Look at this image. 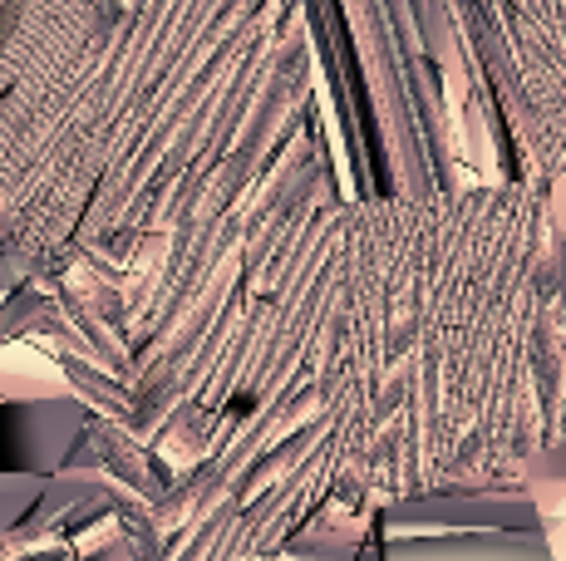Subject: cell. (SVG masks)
<instances>
[{
  "instance_id": "6da1fadb",
  "label": "cell",
  "mask_w": 566,
  "mask_h": 561,
  "mask_svg": "<svg viewBox=\"0 0 566 561\" xmlns=\"http://www.w3.org/2000/svg\"><path fill=\"white\" fill-rule=\"evenodd\" d=\"M124 434L168 473L154 561H266L321 507L522 488V463L566 438V178L261 226Z\"/></svg>"
},
{
  "instance_id": "7a4b0ae2",
  "label": "cell",
  "mask_w": 566,
  "mask_h": 561,
  "mask_svg": "<svg viewBox=\"0 0 566 561\" xmlns=\"http://www.w3.org/2000/svg\"><path fill=\"white\" fill-rule=\"evenodd\" d=\"M335 0H0V296L99 419L188 360L247 242L375 198Z\"/></svg>"
},
{
  "instance_id": "3957f363",
  "label": "cell",
  "mask_w": 566,
  "mask_h": 561,
  "mask_svg": "<svg viewBox=\"0 0 566 561\" xmlns=\"http://www.w3.org/2000/svg\"><path fill=\"white\" fill-rule=\"evenodd\" d=\"M537 522L527 488H439L379 512V532H522Z\"/></svg>"
},
{
  "instance_id": "277c9868",
  "label": "cell",
  "mask_w": 566,
  "mask_h": 561,
  "mask_svg": "<svg viewBox=\"0 0 566 561\" xmlns=\"http://www.w3.org/2000/svg\"><path fill=\"white\" fill-rule=\"evenodd\" d=\"M84 424H90V404L80 394L0 404V473H30V478L60 473L84 438Z\"/></svg>"
},
{
  "instance_id": "5b68a950",
  "label": "cell",
  "mask_w": 566,
  "mask_h": 561,
  "mask_svg": "<svg viewBox=\"0 0 566 561\" xmlns=\"http://www.w3.org/2000/svg\"><path fill=\"white\" fill-rule=\"evenodd\" d=\"M379 561H552L542 527L522 532H379Z\"/></svg>"
},
{
  "instance_id": "8992f818",
  "label": "cell",
  "mask_w": 566,
  "mask_h": 561,
  "mask_svg": "<svg viewBox=\"0 0 566 561\" xmlns=\"http://www.w3.org/2000/svg\"><path fill=\"white\" fill-rule=\"evenodd\" d=\"M375 537H379V517L321 507V512L296 527V537L286 542V552L296 561H355Z\"/></svg>"
},
{
  "instance_id": "52a82bcc",
  "label": "cell",
  "mask_w": 566,
  "mask_h": 561,
  "mask_svg": "<svg viewBox=\"0 0 566 561\" xmlns=\"http://www.w3.org/2000/svg\"><path fill=\"white\" fill-rule=\"evenodd\" d=\"M45 478H30V473H0V537L15 532L25 522V512L35 507Z\"/></svg>"
},
{
  "instance_id": "ba28073f",
  "label": "cell",
  "mask_w": 566,
  "mask_h": 561,
  "mask_svg": "<svg viewBox=\"0 0 566 561\" xmlns=\"http://www.w3.org/2000/svg\"><path fill=\"white\" fill-rule=\"evenodd\" d=\"M542 542H547L552 561H566V517H542Z\"/></svg>"
}]
</instances>
